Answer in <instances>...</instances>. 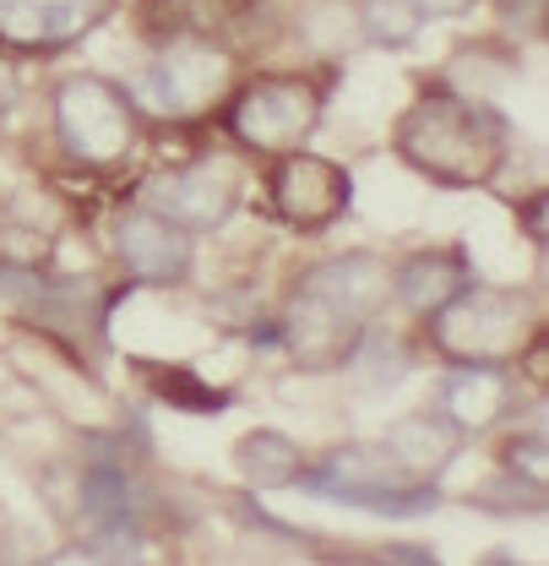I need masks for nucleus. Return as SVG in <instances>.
<instances>
[{
	"label": "nucleus",
	"instance_id": "4468645a",
	"mask_svg": "<svg viewBox=\"0 0 549 566\" xmlns=\"http://www.w3.org/2000/svg\"><path fill=\"white\" fill-rule=\"evenodd\" d=\"M277 338H283V349L294 354L305 370L327 376V370H344L348 359H353L359 338H365V327H353V322H344V316H332L327 305H316L310 294L294 289V300H288V311H283V322H277Z\"/></svg>",
	"mask_w": 549,
	"mask_h": 566
},
{
	"label": "nucleus",
	"instance_id": "423d86ee",
	"mask_svg": "<svg viewBox=\"0 0 549 566\" xmlns=\"http://www.w3.org/2000/svg\"><path fill=\"white\" fill-rule=\"evenodd\" d=\"M267 208L299 234H321L353 208V175L327 153H283L267 169Z\"/></svg>",
	"mask_w": 549,
	"mask_h": 566
},
{
	"label": "nucleus",
	"instance_id": "f257e3e1",
	"mask_svg": "<svg viewBox=\"0 0 549 566\" xmlns=\"http://www.w3.org/2000/svg\"><path fill=\"white\" fill-rule=\"evenodd\" d=\"M392 153L441 191H484L506 169L511 126L484 98L430 87L403 109V120L392 132Z\"/></svg>",
	"mask_w": 549,
	"mask_h": 566
},
{
	"label": "nucleus",
	"instance_id": "a878e982",
	"mask_svg": "<svg viewBox=\"0 0 549 566\" xmlns=\"http://www.w3.org/2000/svg\"><path fill=\"white\" fill-rule=\"evenodd\" d=\"M413 11L430 22V17H468L474 11V0H413Z\"/></svg>",
	"mask_w": 549,
	"mask_h": 566
},
{
	"label": "nucleus",
	"instance_id": "1a4fd4ad",
	"mask_svg": "<svg viewBox=\"0 0 549 566\" xmlns=\"http://www.w3.org/2000/svg\"><path fill=\"white\" fill-rule=\"evenodd\" d=\"M115 256H120L126 279L141 283V289H180L197 273V240L186 229H175L169 218H158L152 208L120 212Z\"/></svg>",
	"mask_w": 549,
	"mask_h": 566
},
{
	"label": "nucleus",
	"instance_id": "6ab92c4d",
	"mask_svg": "<svg viewBox=\"0 0 549 566\" xmlns=\"http://www.w3.org/2000/svg\"><path fill=\"white\" fill-rule=\"evenodd\" d=\"M353 22H359V33L376 50H409L413 39L424 33V17L413 11V0H359Z\"/></svg>",
	"mask_w": 549,
	"mask_h": 566
},
{
	"label": "nucleus",
	"instance_id": "bb28decb",
	"mask_svg": "<svg viewBox=\"0 0 549 566\" xmlns=\"http://www.w3.org/2000/svg\"><path fill=\"white\" fill-rule=\"evenodd\" d=\"M39 566H104L93 551H82V545H71V551H55V556H44Z\"/></svg>",
	"mask_w": 549,
	"mask_h": 566
},
{
	"label": "nucleus",
	"instance_id": "393cba45",
	"mask_svg": "<svg viewBox=\"0 0 549 566\" xmlns=\"http://www.w3.org/2000/svg\"><path fill=\"white\" fill-rule=\"evenodd\" d=\"M381 566H441L424 545H392L387 556H381Z\"/></svg>",
	"mask_w": 549,
	"mask_h": 566
},
{
	"label": "nucleus",
	"instance_id": "39448f33",
	"mask_svg": "<svg viewBox=\"0 0 549 566\" xmlns=\"http://www.w3.org/2000/svg\"><path fill=\"white\" fill-rule=\"evenodd\" d=\"M299 485L332 495L344 506H359V512H376V517H424L441 506V485L403 474L381 441H344V447L321 452Z\"/></svg>",
	"mask_w": 549,
	"mask_h": 566
},
{
	"label": "nucleus",
	"instance_id": "9b49d317",
	"mask_svg": "<svg viewBox=\"0 0 549 566\" xmlns=\"http://www.w3.org/2000/svg\"><path fill=\"white\" fill-rule=\"evenodd\" d=\"M522 398V381L511 365H452L441 376V398H435V415L452 424L463 441L489 436L495 424L511 420Z\"/></svg>",
	"mask_w": 549,
	"mask_h": 566
},
{
	"label": "nucleus",
	"instance_id": "2eb2a0df",
	"mask_svg": "<svg viewBox=\"0 0 549 566\" xmlns=\"http://www.w3.org/2000/svg\"><path fill=\"white\" fill-rule=\"evenodd\" d=\"M381 447L398 458L403 474H413V480H435V485H441V474L463 458L468 441L441 420L435 409H413V415H398V420L387 424Z\"/></svg>",
	"mask_w": 549,
	"mask_h": 566
},
{
	"label": "nucleus",
	"instance_id": "aec40b11",
	"mask_svg": "<svg viewBox=\"0 0 549 566\" xmlns=\"http://www.w3.org/2000/svg\"><path fill=\"white\" fill-rule=\"evenodd\" d=\"M344 370H365V387L381 392V387L409 376V349H403V338H392L381 327H365V338H359V349H353Z\"/></svg>",
	"mask_w": 549,
	"mask_h": 566
},
{
	"label": "nucleus",
	"instance_id": "b1692460",
	"mask_svg": "<svg viewBox=\"0 0 549 566\" xmlns=\"http://www.w3.org/2000/svg\"><path fill=\"white\" fill-rule=\"evenodd\" d=\"M495 6H500V17H506V22H517V28H522V22H528V28H539V22H545V11H549V0H495Z\"/></svg>",
	"mask_w": 549,
	"mask_h": 566
},
{
	"label": "nucleus",
	"instance_id": "ddd939ff",
	"mask_svg": "<svg viewBox=\"0 0 549 566\" xmlns=\"http://www.w3.org/2000/svg\"><path fill=\"white\" fill-rule=\"evenodd\" d=\"M474 283V262H468V245H419L409 251L398 268H392V300L430 322L446 300H457L463 289Z\"/></svg>",
	"mask_w": 549,
	"mask_h": 566
},
{
	"label": "nucleus",
	"instance_id": "f3484780",
	"mask_svg": "<svg viewBox=\"0 0 549 566\" xmlns=\"http://www.w3.org/2000/svg\"><path fill=\"white\" fill-rule=\"evenodd\" d=\"M256 6L251 0H147L141 6V17H147V28L169 44V39H212L218 44V33H229L234 22H245Z\"/></svg>",
	"mask_w": 549,
	"mask_h": 566
},
{
	"label": "nucleus",
	"instance_id": "20e7f679",
	"mask_svg": "<svg viewBox=\"0 0 549 566\" xmlns=\"http://www.w3.org/2000/svg\"><path fill=\"white\" fill-rule=\"evenodd\" d=\"M55 137L66 147L71 164H87V169H120L141 142V115L137 98L98 76V71H71L55 82Z\"/></svg>",
	"mask_w": 549,
	"mask_h": 566
},
{
	"label": "nucleus",
	"instance_id": "a211bd4d",
	"mask_svg": "<svg viewBox=\"0 0 549 566\" xmlns=\"http://www.w3.org/2000/svg\"><path fill=\"white\" fill-rule=\"evenodd\" d=\"M82 506L93 528H141V491L120 463H93L82 480Z\"/></svg>",
	"mask_w": 549,
	"mask_h": 566
},
{
	"label": "nucleus",
	"instance_id": "4be33fe9",
	"mask_svg": "<svg viewBox=\"0 0 549 566\" xmlns=\"http://www.w3.org/2000/svg\"><path fill=\"white\" fill-rule=\"evenodd\" d=\"M500 469L517 474V480H528V485H539V491H549V441H545V430L534 424V430L506 436V447H500Z\"/></svg>",
	"mask_w": 549,
	"mask_h": 566
},
{
	"label": "nucleus",
	"instance_id": "7ed1b4c3",
	"mask_svg": "<svg viewBox=\"0 0 549 566\" xmlns=\"http://www.w3.org/2000/svg\"><path fill=\"white\" fill-rule=\"evenodd\" d=\"M327 98H332L327 71H267V76H251L229 98L223 126L240 147L283 158V153L310 147L321 115H327Z\"/></svg>",
	"mask_w": 549,
	"mask_h": 566
},
{
	"label": "nucleus",
	"instance_id": "f8f14e48",
	"mask_svg": "<svg viewBox=\"0 0 549 566\" xmlns=\"http://www.w3.org/2000/svg\"><path fill=\"white\" fill-rule=\"evenodd\" d=\"M109 6L115 0H0V44L28 55L66 50L109 17Z\"/></svg>",
	"mask_w": 549,
	"mask_h": 566
},
{
	"label": "nucleus",
	"instance_id": "f03ea898",
	"mask_svg": "<svg viewBox=\"0 0 549 566\" xmlns=\"http://www.w3.org/2000/svg\"><path fill=\"white\" fill-rule=\"evenodd\" d=\"M539 344V305L522 289L468 283L457 300H446L430 316V349L446 365H522V354Z\"/></svg>",
	"mask_w": 549,
	"mask_h": 566
},
{
	"label": "nucleus",
	"instance_id": "9d476101",
	"mask_svg": "<svg viewBox=\"0 0 549 566\" xmlns=\"http://www.w3.org/2000/svg\"><path fill=\"white\" fill-rule=\"evenodd\" d=\"M299 294H310L316 305H327L353 327H370L392 305V262L376 251H338L299 273Z\"/></svg>",
	"mask_w": 549,
	"mask_h": 566
},
{
	"label": "nucleus",
	"instance_id": "c85d7f7f",
	"mask_svg": "<svg viewBox=\"0 0 549 566\" xmlns=\"http://www.w3.org/2000/svg\"><path fill=\"white\" fill-rule=\"evenodd\" d=\"M332 566H381V562H365V556H348V562H332Z\"/></svg>",
	"mask_w": 549,
	"mask_h": 566
},
{
	"label": "nucleus",
	"instance_id": "cd10ccee",
	"mask_svg": "<svg viewBox=\"0 0 549 566\" xmlns=\"http://www.w3.org/2000/svg\"><path fill=\"white\" fill-rule=\"evenodd\" d=\"M528 229H534V245H545V197H534V208H528Z\"/></svg>",
	"mask_w": 549,
	"mask_h": 566
},
{
	"label": "nucleus",
	"instance_id": "0eeeda50",
	"mask_svg": "<svg viewBox=\"0 0 549 566\" xmlns=\"http://www.w3.org/2000/svg\"><path fill=\"white\" fill-rule=\"evenodd\" d=\"M141 208L169 218V223L186 229L191 240H197V234H218V229H229L234 212H240V180H234L229 164L202 158V164H186V169L158 175V180L147 186V202H141Z\"/></svg>",
	"mask_w": 549,
	"mask_h": 566
},
{
	"label": "nucleus",
	"instance_id": "412c9836",
	"mask_svg": "<svg viewBox=\"0 0 549 566\" xmlns=\"http://www.w3.org/2000/svg\"><path fill=\"white\" fill-rule=\"evenodd\" d=\"M545 495L539 485H528V480H517V474H495V480H484L479 491H474V506L479 512H495V517H539L545 512Z\"/></svg>",
	"mask_w": 549,
	"mask_h": 566
},
{
	"label": "nucleus",
	"instance_id": "5701e85b",
	"mask_svg": "<svg viewBox=\"0 0 549 566\" xmlns=\"http://www.w3.org/2000/svg\"><path fill=\"white\" fill-rule=\"evenodd\" d=\"M44 262H50V234L33 229V223H17L11 212H0V268L33 273Z\"/></svg>",
	"mask_w": 549,
	"mask_h": 566
},
{
	"label": "nucleus",
	"instance_id": "dca6fc26",
	"mask_svg": "<svg viewBox=\"0 0 549 566\" xmlns=\"http://www.w3.org/2000/svg\"><path fill=\"white\" fill-rule=\"evenodd\" d=\"M234 469H240V480H245L251 491H294V485L305 480L310 458H305V447H299L294 436L262 424V430H245V436L234 441Z\"/></svg>",
	"mask_w": 549,
	"mask_h": 566
},
{
	"label": "nucleus",
	"instance_id": "6e6552de",
	"mask_svg": "<svg viewBox=\"0 0 549 566\" xmlns=\"http://www.w3.org/2000/svg\"><path fill=\"white\" fill-rule=\"evenodd\" d=\"M234 82V55L218 50L212 39H169L147 71L152 104L163 115H202L212 109Z\"/></svg>",
	"mask_w": 549,
	"mask_h": 566
}]
</instances>
